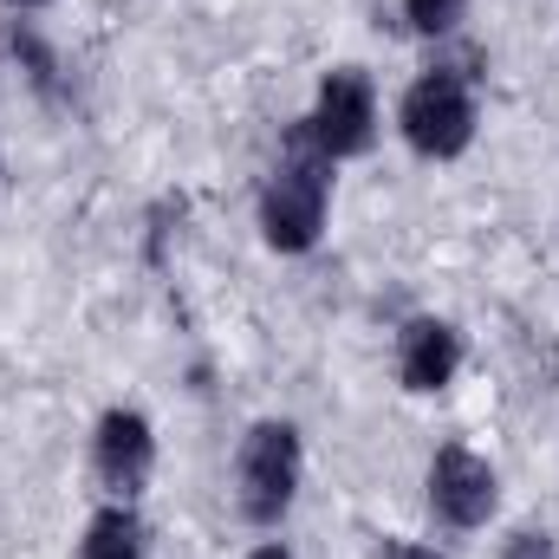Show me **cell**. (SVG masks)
<instances>
[{
	"label": "cell",
	"mask_w": 559,
	"mask_h": 559,
	"mask_svg": "<svg viewBox=\"0 0 559 559\" xmlns=\"http://www.w3.org/2000/svg\"><path fill=\"white\" fill-rule=\"evenodd\" d=\"M325 195H332V156L306 138V124H293L286 156H280L274 182L261 195V235L274 254H306L325 228Z\"/></svg>",
	"instance_id": "obj_1"
},
{
	"label": "cell",
	"mask_w": 559,
	"mask_h": 559,
	"mask_svg": "<svg viewBox=\"0 0 559 559\" xmlns=\"http://www.w3.org/2000/svg\"><path fill=\"white\" fill-rule=\"evenodd\" d=\"M299 429L293 423H254L241 436V462H235V488H241V514L254 527H274L280 514L293 508L299 495Z\"/></svg>",
	"instance_id": "obj_2"
},
{
	"label": "cell",
	"mask_w": 559,
	"mask_h": 559,
	"mask_svg": "<svg viewBox=\"0 0 559 559\" xmlns=\"http://www.w3.org/2000/svg\"><path fill=\"white\" fill-rule=\"evenodd\" d=\"M397 124H404V143L429 163L462 156L475 143V92H468V79L462 72H423L404 92V105H397Z\"/></svg>",
	"instance_id": "obj_3"
},
{
	"label": "cell",
	"mask_w": 559,
	"mask_h": 559,
	"mask_svg": "<svg viewBox=\"0 0 559 559\" xmlns=\"http://www.w3.org/2000/svg\"><path fill=\"white\" fill-rule=\"evenodd\" d=\"M299 124H306V138L319 143L332 163L371 150V138H378V98H371V79L352 72V66H345V72H325L319 105H312V118H299Z\"/></svg>",
	"instance_id": "obj_4"
},
{
	"label": "cell",
	"mask_w": 559,
	"mask_h": 559,
	"mask_svg": "<svg viewBox=\"0 0 559 559\" xmlns=\"http://www.w3.org/2000/svg\"><path fill=\"white\" fill-rule=\"evenodd\" d=\"M501 488H495V468L475 455V449H442L429 462V508L449 521V527H481L495 514Z\"/></svg>",
	"instance_id": "obj_5"
},
{
	"label": "cell",
	"mask_w": 559,
	"mask_h": 559,
	"mask_svg": "<svg viewBox=\"0 0 559 559\" xmlns=\"http://www.w3.org/2000/svg\"><path fill=\"white\" fill-rule=\"evenodd\" d=\"M92 462H98V481L111 495H143L150 468H156V436L138 411H105L98 417V436H92Z\"/></svg>",
	"instance_id": "obj_6"
},
{
	"label": "cell",
	"mask_w": 559,
	"mask_h": 559,
	"mask_svg": "<svg viewBox=\"0 0 559 559\" xmlns=\"http://www.w3.org/2000/svg\"><path fill=\"white\" fill-rule=\"evenodd\" d=\"M455 365H462L455 325H442V319H411L404 325V338H397V378L411 391H442L455 378Z\"/></svg>",
	"instance_id": "obj_7"
},
{
	"label": "cell",
	"mask_w": 559,
	"mask_h": 559,
	"mask_svg": "<svg viewBox=\"0 0 559 559\" xmlns=\"http://www.w3.org/2000/svg\"><path fill=\"white\" fill-rule=\"evenodd\" d=\"M85 559H143L138 521H131L124 508H105V514L85 527Z\"/></svg>",
	"instance_id": "obj_8"
},
{
	"label": "cell",
	"mask_w": 559,
	"mask_h": 559,
	"mask_svg": "<svg viewBox=\"0 0 559 559\" xmlns=\"http://www.w3.org/2000/svg\"><path fill=\"white\" fill-rule=\"evenodd\" d=\"M404 13H411L417 33H449V26L468 13V0H404Z\"/></svg>",
	"instance_id": "obj_9"
},
{
	"label": "cell",
	"mask_w": 559,
	"mask_h": 559,
	"mask_svg": "<svg viewBox=\"0 0 559 559\" xmlns=\"http://www.w3.org/2000/svg\"><path fill=\"white\" fill-rule=\"evenodd\" d=\"M508 559H559V547L547 534H514V540H508Z\"/></svg>",
	"instance_id": "obj_10"
},
{
	"label": "cell",
	"mask_w": 559,
	"mask_h": 559,
	"mask_svg": "<svg viewBox=\"0 0 559 559\" xmlns=\"http://www.w3.org/2000/svg\"><path fill=\"white\" fill-rule=\"evenodd\" d=\"M391 559H436V554H429V547H397Z\"/></svg>",
	"instance_id": "obj_11"
},
{
	"label": "cell",
	"mask_w": 559,
	"mask_h": 559,
	"mask_svg": "<svg viewBox=\"0 0 559 559\" xmlns=\"http://www.w3.org/2000/svg\"><path fill=\"white\" fill-rule=\"evenodd\" d=\"M254 559H293V554H286V547H261Z\"/></svg>",
	"instance_id": "obj_12"
},
{
	"label": "cell",
	"mask_w": 559,
	"mask_h": 559,
	"mask_svg": "<svg viewBox=\"0 0 559 559\" xmlns=\"http://www.w3.org/2000/svg\"><path fill=\"white\" fill-rule=\"evenodd\" d=\"M7 7H46V0H7Z\"/></svg>",
	"instance_id": "obj_13"
}]
</instances>
